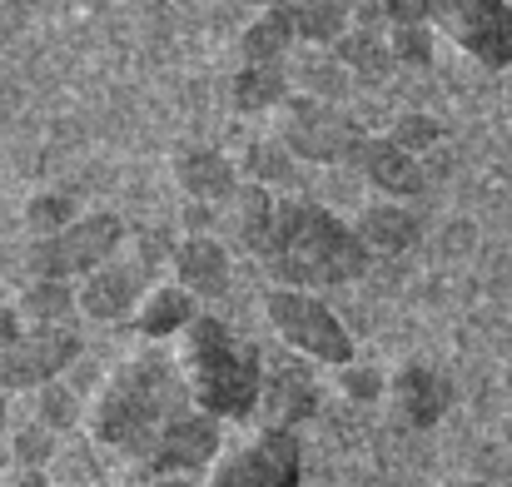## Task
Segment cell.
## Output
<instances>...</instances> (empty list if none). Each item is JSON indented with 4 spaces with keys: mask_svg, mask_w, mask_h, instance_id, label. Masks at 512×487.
<instances>
[{
    "mask_svg": "<svg viewBox=\"0 0 512 487\" xmlns=\"http://www.w3.org/2000/svg\"><path fill=\"white\" fill-rule=\"evenodd\" d=\"M10 443V408H5V393H0V448Z\"/></svg>",
    "mask_w": 512,
    "mask_h": 487,
    "instance_id": "cell-34",
    "label": "cell"
},
{
    "mask_svg": "<svg viewBox=\"0 0 512 487\" xmlns=\"http://www.w3.org/2000/svg\"><path fill=\"white\" fill-rule=\"evenodd\" d=\"M319 408V378L314 363L284 353V358H264V393H259V428H284L294 433L304 418H314Z\"/></svg>",
    "mask_w": 512,
    "mask_h": 487,
    "instance_id": "cell-10",
    "label": "cell"
},
{
    "mask_svg": "<svg viewBox=\"0 0 512 487\" xmlns=\"http://www.w3.org/2000/svg\"><path fill=\"white\" fill-rule=\"evenodd\" d=\"M284 70H289L294 95H309V100H324V105H339L348 95V85H353V75L343 70V60L329 45H294Z\"/></svg>",
    "mask_w": 512,
    "mask_h": 487,
    "instance_id": "cell-17",
    "label": "cell"
},
{
    "mask_svg": "<svg viewBox=\"0 0 512 487\" xmlns=\"http://www.w3.org/2000/svg\"><path fill=\"white\" fill-rule=\"evenodd\" d=\"M503 105H508V115H512V70H508V80H503Z\"/></svg>",
    "mask_w": 512,
    "mask_h": 487,
    "instance_id": "cell-35",
    "label": "cell"
},
{
    "mask_svg": "<svg viewBox=\"0 0 512 487\" xmlns=\"http://www.w3.org/2000/svg\"><path fill=\"white\" fill-rule=\"evenodd\" d=\"M368 254H403L418 239V214L403 199H368L353 219Z\"/></svg>",
    "mask_w": 512,
    "mask_h": 487,
    "instance_id": "cell-19",
    "label": "cell"
},
{
    "mask_svg": "<svg viewBox=\"0 0 512 487\" xmlns=\"http://www.w3.org/2000/svg\"><path fill=\"white\" fill-rule=\"evenodd\" d=\"M30 398H35L30 423H40V428H50V433H60V428H70V423H85V408L65 393V383H60V378H55V383H45V388H35Z\"/></svg>",
    "mask_w": 512,
    "mask_h": 487,
    "instance_id": "cell-27",
    "label": "cell"
},
{
    "mask_svg": "<svg viewBox=\"0 0 512 487\" xmlns=\"http://www.w3.org/2000/svg\"><path fill=\"white\" fill-rule=\"evenodd\" d=\"M269 125H274V140L299 164H348L358 135H363L343 115V105H324V100H309V95H289L269 115Z\"/></svg>",
    "mask_w": 512,
    "mask_h": 487,
    "instance_id": "cell-7",
    "label": "cell"
},
{
    "mask_svg": "<svg viewBox=\"0 0 512 487\" xmlns=\"http://www.w3.org/2000/svg\"><path fill=\"white\" fill-rule=\"evenodd\" d=\"M75 353V328H30L15 309H0V393H35L55 383Z\"/></svg>",
    "mask_w": 512,
    "mask_h": 487,
    "instance_id": "cell-6",
    "label": "cell"
},
{
    "mask_svg": "<svg viewBox=\"0 0 512 487\" xmlns=\"http://www.w3.org/2000/svg\"><path fill=\"white\" fill-rule=\"evenodd\" d=\"M264 324L274 328V338L304 358V363H319V368H343L353 363V333L343 328V319L309 289H284L274 284L264 294Z\"/></svg>",
    "mask_w": 512,
    "mask_h": 487,
    "instance_id": "cell-4",
    "label": "cell"
},
{
    "mask_svg": "<svg viewBox=\"0 0 512 487\" xmlns=\"http://www.w3.org/2000/svg\"><path fill=\"white\" fill-rule=\"evenodd\" d=\"M125 487H199V478H174V473H130Z\"/></svg>",
    "mask_w": 512,
    "mask_h": 487,
    "instance_id": "cell-32",
    "label": "cell"
},
{
    "mask_svg": "<svg viewBox=\"0 0 512 487\" xmlns=\"http://www.w3.org/2000/svg\"><path fill=\"white\" fill-rule=\"evenodd\" d=\"M125 244V224L120 214H80L75 224H65L60 234L50 239H35L30 244V279H60V284H80L85 274H95L100 264H110Z\"/></svg>",
    "mask_w": 512,
    "mask_h": 487,
    "instance_id": "cell-5",
    "label": "cell"
},
{
    "mask_svg": "<svg viewBox=\"0 0 512 487\" xmlns=\"http://www.w3.org/2000/svg\"><path fill=\"white\" fill-rule=\"evenodd\" d=\"M174 363L184 373V388L194 408H204L219 423H249L259 413L264 393V353L219 314H199L174 338Z\"/></svg>",
    "mask_w": 512,
    "mask_h": 487,
    "instance_id": "cell-3",
    "label": "cell"
},
{
    "mask_svg": "<svg viewBox=\"0 0 512 487\" xmlns=\"http://www.w3.org/2000/svg\"><path fill=\"white\" fill-rule=\"evenodd\" d=\"M334 383L348 403H373V398H388V373L368 368V363H343L334 368Z\"/></svg>",
    "mask_w": 512,
    "mask_h": 487,
    "instance_id": "cell-30",
    "label": "cell"
},
{
    "mask_svg": "<svg viewBox=\"0 0 512 487\" xmlns=\"http://www.w3.org/2000/svg\"><path fill=\"white\" fill-rule=\"evenodd\" d=\"M274 5L289 15L299 45H334L353 25V0H274Z\"/></svg>",
    "mask_w": 512,
    "mask_h": 487,
    "instance_id": "cell-20",
    "label": "cell"
},
{
    "mask_svg": "<svg viewBox=\"0 0 512 487\" xmlns=\"http://www.w3.org/2000/svg\"><path fill=\"white\" fill-rule=\"evenodd\" d=\"M329 50L339 55L343 70L353 80H368V85H378V80H388L398 70L393 65V50H388V30H358V25H348Z\"/></svg>",
    "mask_w": 512,
    "mask_h": 487,
    "instance_id": "cell-21",
    "label": "cell"
},
{
    "mask_svg": "<svg viewBox=\"0 0 512 487\" xmlns=\"http://www.w3.org/2000/svg\"><path fill=\"white\" fill-rule=\"evenodd\" d=\"M348 164L368 179V189H373L378 199H403V204H408V194L423 189V160L408 155V150H403L398 140H388V135H358Z\"/></svg>",
    "mask_w": 512,
    "mask_h": 487,
    "instance_id": "cell-12",
    "label": "cell"
},
{
    "mask_svg": "<svg viewBox=\"0 0 512 487\" xmlns=\"http://www.w3.org/2000/svg\"><path fill=\"white\" fill-rule=\"evenodd\" d=\"M75 219H80V209H75V199L60 194V189H45V194H30V199H25V229H30L35 239H50V234H60V229L75 224Z\"/></svg>",
    "mask_w": 512,
    "mask_h": 487,
    "instance_id": "cell-26",
    "label": "cell"
},
{
    "mask_svg": "<svg viewBox=\"0 0 512 487\" xmlns=\"http://www.w3.org/2000/svg\"><path fill=\"white\" fill-rule=\"evenodd\" d=\"M15 314L30 328H75L80 319V304H75V284H60V279H30Z\"/></svg>",
    "mask_w": 512,
    "mask_h": 487,
    "instance_id": "cell-22",
    "label": "cell"
},
{
    "mask_svg": "<svg viewBox=\"0 0 512 487\" xmlns=\"http://www.w3.org/2000/svg\"><path fill=\"white\" fill-rule=\"evenodd\" d=\"M294 45H299V35H294L289 15L279 5H269L259 20H249V30L239 40V55H244V65H284L294 55Z\"/></svg>",
    "mask_w": 512,
    "mask_h": 487,
    "instance_id": "cell-23",
    "label": "cell"
},
{
    "mask_svg": "<svg viewBox=\"0 0 512 487\" xmlns=\"http://www.w3.org/2000/svg\"><path fill=\"white\" fill-rule=\"evenodd\" d=\"M438 0H388V25H433Z\"/></svg>",
    "mask_w": 512,
    "mask_h": 487,
    "instance_id": "cell-31",
    "label": "cell"
},
{
    "mask_svg": "<svg viewBox=\"0 0 512 487\" xmlns=\"http://www.w3.org/2000/svg\"><path fill=\"white\" fill-rule=\"evenodd\" d=\"M388 50L398 70H423L433 60V25H388Z\"/></svg>",
    "mask_w": 512,
    "mask_h": 487,
    "instance_id": "cell-28",
    "label": "cell"
},
{
    "mask_svg": "<svg viewBox=\"0 0 512 487\" xmlns=\"http://www.w3.org/2000/svg\"><path fill=\"white\" fill-rule=\"evenodd\" d=\"M194 408L184 373L174 363V348L165 343H140L135 353H125L100 388L85 403V433L95 448L115 453L135 468H145L160 448V438Z\"/></svg>",
    "mask_w": 512,
    "mask_h": 487,
    "instance_id": "cell-1",
    "label": "cell"
},
{
    "mask_svg": "<svg viewBox=\"0 0 512 487\" xmlns=\"http://www.w3.org/2000/svg\"><path fill=\"white\" fill-rule=\"evenodd\" d=\"M199 487H299V438L284 428H254L224 443Z\"/></svg>",
    "mask_w": 512,
    "mask_h": 487,
    "instance_id": "cell-8",
    "label": "cell"
},
{
    "mask_svg": "<svg viewBox=\"0 0 512 487\" xmlns=\"http://www.w3.org/2000/svg\"><path fill=\"white\" fill-rule=\"evenodd\" d=\"M463 55L512 70V0H438L433 20Z\"/></svg>",
    "mask_w": 512,
    "mask_h": 487,
    "instance_id": "cell-9",
    "label": "cell"
},
{
    "mask_svg": "<svg viewBox=\"0 0 512 487\" xmlns=\"http://www.w3.org/2000/svg\"><path fill=\"white\" fill-rule=\"evenodd\" d=\"M259 259L284 289H309V294L353 284L368 269V249L348 219L314 199H289V194L279 199V214Z\"/></svg>",
    "mask_w": 512,
    "mask_h": 487,
    "instance_id": "cell-2",
    "label": "cell"
},
{
    "mask_svg": "<svg viewBox=\"0 0 512 487\" xmlns=\"http://www.w3.org/2000/svg\"><path fill=\"white\" fill-rule=\"evenodd\" d=\"M234 110H254V115H274L294 90H289V70L284 65H239V75L229 80Z\"/></svg>",
    "mask_w": 512,
    "mask_h": 487,
    "instance_id": "cell-24",
    "label": "cell"
},
{
    "mask_svg": "<svg viewBox=\"0 0 512 487\" xmlns=\"http://www.w3.org/2000/svg\"><path fill=\"white\" fill-rule=\"evenodd\" d=\"M174 179H179V189H184L189 204H209V209H219V204L244 184L239 164L229 160L224 150H209V145L179 150V155H174Z\"/></svg>",
    "mask_w": 512,
    "mask_h": 487,
    "instance_id": "cell-14",
    "label": "cell"
},
{
    "mask_svg": "<svg viewBox=\"0 0 512 487\" xmlns=\"http://www.w3.org/2000/svg\"><path fill=\"white\" fill-rule=\"evenodd\" d=\"M170 274H174V284H179L189 299H199V304L224 299V294H229V249H224L214 234H184V239L174 244Z\"/></svg>",
    "mask_w": 512,
    "mask_h": 487,
    "instance_id": "cell-13",
    "label": "cell"
},
{
    "mask_svg": "<svg viewBox=\"0 0 512 487\" xmlns=\"http://www.w3.org/2000/svg\"><path fill=\"white\" fill-rule=\"evenodd\" d=\"M155 279H145V269L135 259H110L100 264L95 274H85L75 284V304H80V319H95V324H120V319H135L145 289Z\"/></svg>",
    "mask_w": 512,
    "mask_h": 487,
    "instance_id": "cell-11",
    "label": "cell"
},
{
    "mask_svg": "<svg viewBox=\"0 0 512 487\" xmlns=\"http://www.w3.org/2000/svg\"><path fill=\"white\" fill-rule=\"evenodd\" d=\"M199 314H204L199 299H189L174 279H155V284L145 289V299H140V309H135L130 328H135L145 343H174V338L194 324Z\"/></svg>",
    "mask_w": 512,
    "mask_h": 487,
    "instance_id": "cell-16",
    "label": "cell"
},
{
    "mask_svg": "<svg viewBox=\"0 0 512 487\" xmlns=\"http://www.w3.org/2000/svg\"><path fill=\"white\" fill-rule=\"evenodd\" d=\"M448 398H453L448 378L433 373L428 363H403L398 373H388V403H393V413H398L403 423H413V428H433V423L443 418Z\"/></svg>",
    "mask_w": 512,
    "mask_h": 487,
    "instance_id": "cell-15",
    "label": "cell"
},
{
    "mask_svg": "<svg viewBox=\"0 0 512 487\" xmlns=\"http://www.w3.org/2000/svg\"><path fill=\"white\" fill-rule=\"evenodd\" d=\"M0 487H55V483H50V473H40V468H10V478Z\"/></svg>",
    "mask_w": 512,
    "mask_h": 487,
    "instance_id": "cell-33",
    "label": "cell"
},
{
    "mask_svg": "<svg viewBox=\"0 0 512 487\" xmlns=\"http://www.w3.org/2000/svg\"><path fill=\"white\" fill-rule=\"evenodd\" d=\"M239 174L249 179V184H264L269 194H279L284 184H294V174H299V160L269 135V140H254L249 150H244V164H239ZM284 199V194H279Z\"/></svg>",
    "mask_w": 512,
    "mask_h": 487,
    "instance_id": "cell-25",
    "label": "cell"
},
{
    "mask_svg": "<svg viewBox=\"0 0 512 487\" xmlns=\"http://www.w3.org/2000/svg\"><path fill=\"white\" fill-rule=\"evenodd\" d=\"M388 140H398L408 155H428L438 140H443V125L433 120V115H423V110H403L398 120H393V130H388Z\"/></svg>",
    "mask_w": 512,
    "mask_h": 487,
    "instance_id": "cell-29",
    "label": "cell"
},
{
    "mask_svg": "<svg viewBox=\"0 0 512 487\" xmlns=\"http://www.w3.org/2000/svg\"><path fill=\"white\" fill-rule=\"evenodd\" d=\"M219 224L239 239V244H249L254 254H264V244H269V229H274V214H279V194H269L264 184H239L219 209Z\"/></svg>",
    "mask_w": 512,
    "mask_h": 487,
    "instance_id": "cell-18",
    "label": "cell"
}]
</instances>
